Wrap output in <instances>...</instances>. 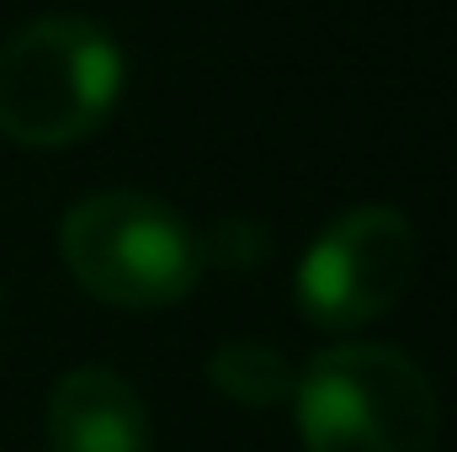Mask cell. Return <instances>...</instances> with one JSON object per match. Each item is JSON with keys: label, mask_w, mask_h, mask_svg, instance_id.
<instances>
[{"label": "cell", "mask_w": 457, "mask_h": 452, "mask_svg": "<svg viewBox=\"0 0 457 452\" xmlns=\"http://www.w3.org/2000/svg\"><path fill=\"white\" fill-rule=\"evenodd\" d=\"M122 96V48L96 16L48 11L0 38V133L59 149L96 133Z\"/></svg>", "instance_id": "cell-1"}, {"label": "cell", "mask_w": 457, "mask_h": 452, "mask_svg": "<svg viewBox=\"0 0 457 452\" xmlns=\"http://www.w3.org/2000/svg\"><path fill=\"white\" fill-rule=\"evenodd\" d=\"M293 405L309 452H436L442 437L431 378L383 340L320 351L303 367Z\"/></svg>", "instance_id": "cell-2"}, {"label": "cell", "mask_w": 457, "mask_h": 452, "mask_svg": "<svg viewBox=\"0 0 457 452\" xmlns=\"http://www.w3.org/2000/svg\"><path fill=\"white\" fill-rule=\"evenodd\" d=\"M59 250L75 282L117 309H165L203 277L192 224L144 192H96L59 224Z\"/></svg>", "instance_id": "cell-3"}, {"label": "cell", "mask_w": 457, "mask_h": 452, "mask_svg": "<svg viewBox=\"0 0 457 452\" xmlns=\"http://www.w3.org/2000/svg\"><path fill=\"white\" fill-rule=\"evenodd\" d=\"M420 266V239L415 224L388 208V203H367L351 208L325 229L303 261H298V309L309 325L320 331H356L378 314H388Z\"/></svg>", "instance_id": "cell-4"}, {"label": "cell", "mask_w": 457, "mask_h": 452, "mask_svg": "<svg viewBox=\"0 0 457 452\" xmlns=\"http://www.w3.org/2000/svg\"><path fill=\"white\" fill-rule=\"evenodd\" d=\"M54 452H149V410L112 367H75L48 399Z\"/></svg>", "instance_id": "cell-5"}, {"label": "cell", "mask_w": 457, "mask_h": 452, "mask_svg": "<svg viewBox=\"0 0 457 452\" xmlns=\"http://www.w3.org/2000/svg\"><path fill=\"white\" fill-rule=\"evenodd\" d=\"M208 378L213 389L234 399V405H250V410H266V405H282L293 399L298 389V372L287 367L282 351L261 346V340H224L213 356H208Z\"/></svg>", "instance_id": "cell-6"}, {"label": "cell", "mask_w": 457, "mask_h": 452, "mask_svg": "<svg viewBox=\"0 0 457 452\" xmlns=\"http://www.w3.org/2000/svg\"><path fill=\"white\" fill-rule=\"evenodd\" d=\"M197 250H203V261L250 266V261H261V250H266V229L250 224V219H228V224H219L208 239L197 234Z\"/></svg>", "instance_id": "cell-7"}]
</instances>
